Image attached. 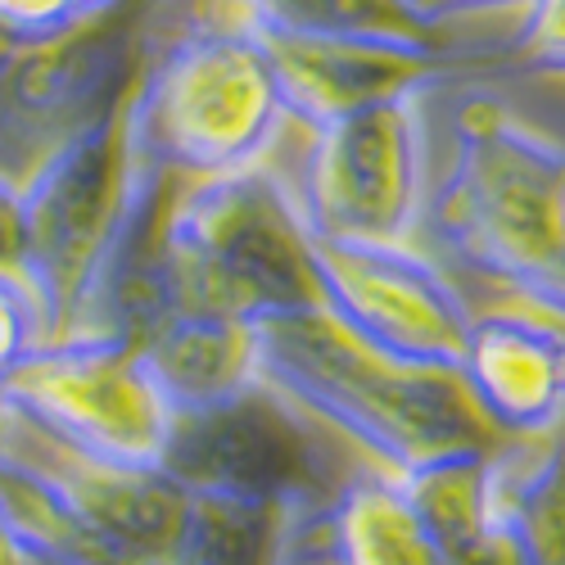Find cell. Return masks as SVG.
<instances>
[{
	"mask_svg": "<svg viewBox=\"0 0 565 565\" xmlns=\"http://www.w3.org/2000/svg\"><path fill=\"white\" fill-rule=\"evenodd\" d=\"M258 375L321 430L362 448L371 466L407 476L444 452L502 444L457 375L412 371L349 340L321 308L258 321Z\"/></svg>",
	"mask_w": 565,
	"mask_h": 565,
	"instance_id": "obj_1",
	"label": "cell"
},
{
	"mask_svg": "<svg viewBox=\"0 0 565 565\" xmlns=\"http://www.w3.org/2000/svg\"><path fill=\"white\" fill-rule=\"evenodd\" d=\"M249 19L241 0H109L0 64V181L23 185L118 118L146 68L195 28Z\"/></svg>",
	"mask_w": 565,
	"mask_h": 565,
	"instance_id": "obj_2",
	"label": "cell"
},
{
	"mask_svg": "<svg viewBox=\"0 0 565 565\" xmlns=\"http://www.w3.org/2000/svg\"><path fill=\"white\" fill-rule=\"evenodd\" d=\"M420 226L452 263L515 290L565 249V146L484 90L466 96Z\"/></svg>",
	"mask_w": 565,
	"mask_h": 565,
	"instance_id": "obj_3",
	"label": "cell"
},
{
	"mask_svg": "<svg viewBox=\"0 0 565 565\" xmlns=\"http://www.w3.org/2000/svg\"><path fill=\"white\" fill-rule=\"evenodd\" d=\"M312 235L295 185L267 163L181 181L163 217L159 286L172 312L267 321L317 308ZM163 317V321H168Z\"/></svg>",
	"mask_w": 565,
	"mask_h": 565,
	"instance_id": "obj_4",
	"label": "cell"
},
{
	"mask_svg": "<svg viewBox=\"0 0 565 565\" xmlns=\"http://www.w3.org/2000/svg\"><path fill=\"white\" fill-rule=\"evenodd\" d=\"M286 105L249 19L177 36L127 100V140L140 168L177 181H209L267 163Z\"/></svg>",
	"mask_w": 565,
	"mask_h": 565,
	"instance_id": "obj_5",
	"label": "cell"
},
{
	"mask_svg": "<svg viewBox=\"0 0 565 565\" xmlns=\"http://www.w3.org/2000/svg\"><path fill=\"white\" fill-rule=\"evenodd\" d=\"M140 163L127 140V109L60 150L19 191L23 276L41 295L51 340L82 335L136 195Z\"/></svg>",
	"mask_w": 565,
	"mask_h": 565,
	"instance_id": "obj_6",
	"label": "cell"
},
{
	"mask_svg": "<svg viewBox=\"0 0 565 565\" xmlns=\"http://www.w3.org/2000/svg\"><path fill=\"white\" fill-rule=\"evenodd\" d=\"M10 407L45 439L109 466H163L172 403L118 335H64L10 371Z\"/></svg>",
	"mask_w": 565,
	"mask_h": 565,
	"instance_id": "obj_7",
	"label": "cell"
},
{
	"mask_svg": "<svg viewBox=\"0 0 565 565\" xmlns=\"http://www.w3.org/2000/svg\"><path fill=\"white\" fill-rule=\"evenodd\" d=\"M430 96L390 100L312 131L290 181L308 235L416 241L430 191Z\"/></svg>",
	"mask_w": 565,
	"mask_h": 565,
	"instance_id": "obj_8",
	"label": "cell"
},
{
	"mask_svg": "<svg viewBox=\"0 0 565 565\" xmlns=\"http://www.w3.org/2000/svg\"><path fill=\"white\" fill-rule=\"evenodd\" d=\"M317 308L349 340L394 366L444 371L461 362L470 308L448 271L416 241H317L312 235Z\"/></svg>",
	"mask_w": 565,
	"mask_h": 565,
	"instance_id": "obj_9",
	"label": "cell"
},
{
	"mask_svg": "<svg viewBox=\"0 0 565 565\" xmlns=\"http://www.w3.org/2000/svg\"><path fill=\"white\" fill-rule=\"evenodd\" d=\"M163 470L185 493L295 502L308 511L340 489L321 426L267 385L209 412L177 416Z\"/></svg>",
	"mask_w": 565,
	"mask_h": 565,
	"instance_id": "obj_10",
	"label": "cell"
},
{
	"mask_svg": "<svg viewBox=\"0 0 565 565\" xmlns=\"http://www.w3.org/2000/svg\"><path fill=\"white\" fill-rule=\"evenodd\" d=\"M0 444L19 452L28 466H36L77 511V521L122 565H168L172 561L191 493L163 466H109L96 457H82L55 439H45L41 430H32L14 412H10V426L0 435Z\"/></svg>",
	"mask_w": 565,
	"mask_h": 565,
	"instance_id": "obj_11",
	"label": "cell"
},
{
	"mask_svg": "<svg viewBox=\"0 0 565 565\" xmlns=\"http://www.w3.org/2000/svg\"><path fill=\"white\" fill-rule=\"evenodd\" d=\"M258 36L267 45L286 118L303 122L308 131L390 100L430 96V90L448 82V68H452V51H430V45L295 36V32H263V28Z\"/></svg>",
	"mask_w": 565,
	"mask_h": 565,
	"instance_id": "obj_12",
	"label": "cell"
},
{
	"mask_svg": "<svg viewBox=\"0 0 565 565\" xmlns=\"http://www.w3.org/2000/svg\"><path fill=\"white\" fill-rule=\"evenodd\" d=\"M452 375L498 439H543L565 420V331L530 308L470 317Z\"/></svg>",
	"mask_w": 565,
	"mask_h": 565,
	"instance_id": "obj_13",
	"label": "cell"
},
{
	"mask_svg": "<svg viewBox=\"0 0 565 565\" xmlns=\"http://www.w3.org/2000/svg\"><path fill=\"white\" fill-rule=\"evenodd\" d=\"M136 349L177 416L209 412L263 385L254 321L213 317V312H172Z\"/></svg>",
	"mask_w": 565,
	"mask_h": 565,
	"instance_id": "obj_14",
	"label": "cell"
},
{
	"mask_svg": "<svg viewBox=\"0 0 565 565\" xmlns=\"http://www.w3.org/2000/svg\"><path fill=\"white\" fill-rule=\"evenodd\" d=\"M493 448L444 452L398 476L420 521L435 534L444 565H515L511 539L493 502Z\"/></svg>",
	"mask_w": 565,
	"mask_h": 565,
	"instance_id": "obj_15",
	"label": "cell"
},
{
	"mask_svg": "<svg viewBox=\"0 0 565 565\" xmlns=\"http://www.w3.org/2000/svg\"><path fill=\"white\" fill-rule=\"evenodd\" d=\"M326 556L331 565H444L403 480L381 466L353 470L326 502Z\"/></svg>",
	"mask_w": 565,
	"mask_h": 565,
	"instance_id": "obj_16",
	"label": "cell"
},
{
	"mask_svg": "<svg viewBox=\"0 0 565 565\" xmlns=\"http://www.w3.org/2000/svg\"><path fill=\"white\" fill-rule=\"evenodd\" d=\"M489 461L515 565H565V439H502Z\"/></svg>",
	"mask_w": 565,
	"mask_h": 565,
	"instance_id": "obj_17",
	"label": "cell"
},
{
	"mask_svg": "<svg viewBox=\"0 0 565 565\" xmlns=\"http://www.w3.org/2000/svg\"><path fill=\"white\" fill-rule=\"evenodd\" d=\"M308 521L295 502L191 493L168 565H295Z\"/></svg>",
	"mask_w": 565,
	"mask_h": 565,
	"instance_id": "obj_18",
	"label": "cell"
},
{
	"mask_svg": "<svg viewBox=\"0 0 565 565\" xmlns=\"http://www.w3.org/2000/svg\"><path fill=\"white\" fill-rule=\"evenodd\" d=\"M249 23L295 36H349L448 51V28L430 23L412 0H245Z\"/></svg>",
	"mask_w": 565,
	"mask_h": 565,
	"instance_id": "obj_19",
	"label": "cell"
},
{
	"mask_svg": "<svg viewBox=\"0 0 565 565\" xmlns=\"http://www.w3.org/2000/svg\"><path fill=\"white\" fill-rule=\"evenodd\" d=\"M515 19V60L565 77V0H530Z\"/></svg>",
	"mask_w": 565,
	"mask_h": 565,
	"instance_id": "obj_20",
	"label": "cell"
},
{
	"mask_svg": "<svg viewBox=\"0 0 565 565\" xmlns=\"http://www.w3.org/2000/svg\"><path fill=\"white\" fill-rule=\"evenodd\" d=\"M86 14V0H0V32L14 45H32L64 32Z\"/></svg>",
	"mask_w": 565,
	"mask_h": 565,
	"instance_id": "obj_21",
	"label": "cell"
},
{
	"mask_svg": "<svg viewBox=\"0 0 565 565\" xmlns=\"http://www.w3.org/2000/svg\"><path fill=\"white\" fill-rule=\"evenodd\" d=\"M511 295L521 299V308H530V312L556 321L561 331H565V249H561L543 271H534L530 280H521V286H515Z\"/></svg>",
	"mask_w": 565,
	"mask_h": 565,
	"instance_id": "obj_22",
	"label": "cell"
},
{
	"mask_svg": "<svg viewBox=\"0 0 565 565\" xmlns=\"http://www.w3.org/2000/svg\"><path fill=\"white\" fill-rule=\"evenodd\" d=\"M412 6L439 28L470 23V19H502V14H521L530 0H412Z\"/></svg>",
	"mask_w": 565,
	"mask_h": 565,
	"instance_id": "obj_23",
	"label": "cell"
},
{
	"mask_svg": "<svg viewBox=\"0 0 565 565\" xmlns=\"http://www.w3.org/2000/svg\"><path fill=\"white\" fill-rule=\"evenodd\" d=\"M0 267L23 271V200L10 181H0Z\"/></svg>",
	"mask_w": 565,
	"mask_h": 565,
	"instance_id": "obj_24",
	"label": "cell"
},
{
	"mask_svg": "<svg viewBox=\"0 0 565 565\" xmlns=\"http://www.w3.org/2000/svg\"><path fill=\"white\" fill-rule=\"evenodd\" d=\"M10 375L6 371H0V435H6V426H10Z\"/></svg>",
	"mask_w": 565,
	"mask_h": 565,
	"instance_id": "obj_25",
	"label": "cell"
},
{
	"mask_svg": "<svg viewBox=\"0 0 565 565\" xmlns=\"http://www.w3.org/2000/svg\"><path fill=\"white\" fill-rule=\"evenodd\" d=\"M0 565H23V556H19L14 539L6 534V525H0Z\"/></svg>",
	"mask_w": 565,
	"mask_h": 565,
	"instance_id": "obj_26",
	"label": "cell"
},
{
	"mask_svg": "<svg viewBox=\"0 0 565 565\" xmlns=\"http://www.w3.org/2000/svg\"><path fill=\"white\" fill-rule=\"evenodd\" d=\"M10 55H14V41H10V36H6V32H0V64H6V60H10Z\"/></svg>",
	"mask_w": 565,
	"mask_h": 565,
	"instance_id": "obj_27",
	"label": "cell"
},
{
	"mask_svg": "<svg viewBox=\"0 0 565 565\" xmlns=\"http://www.w3.org/2000/svg\"><path fill=\"white\" fill-rule=\"evenodd\" d=\"M23 556V565H60V561H45V556H28V552H19Z\"/></svg>",
	"mask_w": 565,
	"mask_h": 565,
	"instance_id": "obj_28",
	"label": "cell"
},
{
	"mask_svg": "<svg viewBox=\"0 0 565 565\" xmlns=\"http://www.w3.org/2000/svg\"><path fill=\"white\" fill-rule=\"evenodd\" d=\"M241 6H245V0H241Z\"/></svg>",
	"mask_w": 565,
	"mask_h": 565,
	"instance_id": "obj_29",
	"label": "cell"
}]
</instances>
